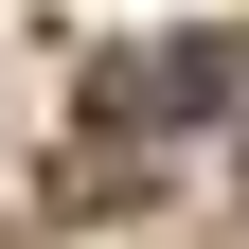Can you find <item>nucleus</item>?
Returning <instances> with one entry per match:
<instances>
[{
    "label": "nucleus",
    "instance_id": "nucleus-1",
    "mask_svg": "<svg viewBox=\"0 0 249 249\" xmlns=\"http://www.w3.org/2000/svg\"><path fill=\"white\" fill-rule=\"evenodd\" d=\"M231 89H249L231 36H160V53H124V71H89V107H124V124H196V107H231Z\"/></svg>",
    "mask_w": 249,
    "mask_h": 249
}]
</instances>
